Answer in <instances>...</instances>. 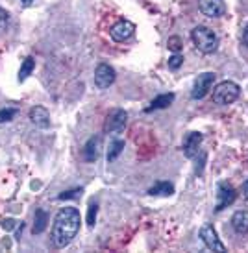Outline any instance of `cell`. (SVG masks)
I'll list each match as a JSON object with an SVG mask.
<instances>
[{"instance_id": "cell-1", "label": "cell", "mask_w": 248, "mask_h": 253, "mask_svg": "<svg viewBox=\"0 0 248 253\" xmlns=\"http://www.w3.org/2000/svg\"><path fill=\"white\" fill-rule=\"evenodd\" d=\"M80 211L76 207H63L54 218L50 239L54 248H67L80 231Z\"/></svg>"}, {"instance_id": "cell-2", "label": "cell", "mask_w": 248, "mask_h": 253, "mask_svg": "<svg viewBox=\"0 0 248 253\" xmlns=\"http://www.w3.org/2000/svg\"><path fill=\"white\" fill-rule=\"evenodd\" d=\"M191 39L195 42V46L202 52V54H213L219 48V37L207 26H197L191 32Z\"/></svg>"}, {"instance_id": "cell-3", "label": "cell", "mask_w": 248, "mask_h": 253, "mask_svg": "<svg viewBox=\"0 0 248 253\" xmlns=\"http://www.w3.org/2000/svg\"><path fill=\"white\" fill-rule=\"evenodd\" d=\"M241 94V89L235 82H220L219 85H215L213 89V102L215 104H220V106H228V104H234L235 100L239 98Z\"/></svg>"}, {"instance_id": "cell-4", "label": "cell", "mask_w": 248, "mask_h": 253, "mask_svg": "<svg viewBox=\"0 0 248 253\" xmlns=\"http://www.w3.org/2000/svg\"><path fill=\"white\" fill-rule=\"evenodd\" d=\"M200 240L204 242V246H206L209 252H219V253L226 252V248L220 242L219 235H217V231H215V227H213L211 224H204L200 227Z\"/></svg>"}, {"instance_id": "cell-5", "label": "cell", "mask_w": 248, "mask_h": 253, "mask_svg": "<svg viewBox=\"0 0 248 253\" xmlns=\"http://www.w3.org/2000/svg\"><path fill=\"white\" fill-rule=\"evenodd\" d=\"M128 122V113L124 109H113L109 111V115L106 117V122H104V131L106 133H119L124 129Z\"/></svg>"}, {"instance_id": "cell-6", "label": "cell", "mask_w": 248, "mask_h": 253, "mask_svg": "<svg viewBox=\"0 0 248 253\" xmlns=\"http://www.w3.org/2000/svg\"><path fill=\"white\" fill-rule=\"evenodd\" d=\"M115 78H117V74H115V69L113 67H109L107 63H100L97 69H95V78H93V82H95V85H97V89H107L109 85H113Z\"/></svg>"}, {"instance_id": "cell-7", "label": "cell", "mask_w": 248, "mask_h": 253, "mask_svg": "<svg viewBox=\"0 0 248 253\" xmlns=\"http://www.w3.org/2000/svg\"><path fill=\"white\" fill-rule=\"evenodd\" d=\"M237 198V192L235 189L226 181H220L217 185V205H215V211H222L226 209L228 205H232Z\"/></svg>"}, {"instance_id": "cell-8", "label": "cell", "mask_w": 248, "mask_h": 253, "mask_svg": "<svg viewBox=\"0 0 248 253\" xmlns=\"http://www.w3.org/2000/svg\"><path fill=\"white\" fill-rule=\"evenodd\" d=\"M215 84V74L213 72H202L198 78H197V82L193 85V91H191V98L193 100H200L204 98L209 89L213 87Z\"/></svg>"}, {"instance_id": "cell-9", "label": "cell", "mask_w": 248, "mask_h": 253, "mask_svg": "<svg viewBox=\"0 0 248 253\" xmlns=\"http://www.w3.org/2000/svg\"><path fill=\"white\" fill-rule=\"evenodd\" d=\"M135 34V24L130 21H119L115 22L113 26H111V30H109V36H111V39L117 42H124L128 41L130 37H134Z\"/></svg>"}, {"instance_id": "cell-10", "label": "cell", "mask_w": 248, "mask_h": 253, "mask_svg": "<svg viewBox=\"0 0 248 253\" xmlns=\"http://www.w3.org/2000/svg\"><path fill=\"white\" fill-rule=\"evenodd\" d=\"M198 9L209 19H219L226 13L224 0H198Z\"/></svg>"}, {"instance_id": "cell-11", "label": "cell", "mask_w": 248, "mask_h": 253, "mask_svg": "<svg viewBox=\"0 0 248 253\" xmlns=\"http://www.w3.org/2000/svg\"><path fill=\"white\" fill-rule=\"evenodd\" d=\"M202 133H198V131H193V133H189L187 137H185L184 141V154L185 157H189V159H195L197 155H198L200 152V144H202Z\"/></svg>"}, {"instance_id": "cell-12", "label": "cell", "mask_w": 248, "mask_h": 253, "mask_svg": "<svg viewBox=\"0 0 248 253\" xmlns=\"http://www.w3.org/2000/svg\"><path fill=\"white\" fill-rule=\"evenodd\" d=\"M100 152H102V137L97 135V137H91L89 141L85 142L84 146V159L87 163H95L100 157Z\"/></svg>"}, {"instance_id": "cell-13", "label": "cell", "mask_w": 248, "mask_h": 253, "mask_svg": "<svg viewBox=\"0 0 248 253\" xmlns=\"http://www.w3.org/2000/svg\"><path fill=\"white\" fill-rule=\"evenodd\" d=\"M30 120H32V124H36L41 129L50 127V113L43 106H36L30 109Z\"/></svg>"}, {"instance_id": "cell-14", "label": "cell", "mask_w": 248, "mask_h": 253, "mask_svg": "<svg viewBox=\"0 0 248 253\" xmlns=\"http://www.w3.org/2000/svg\"><path fill=\"white\" fill-rule=\"evenodd\" d=\"M174 102V92H165V94H159L156 98L150 102V106L147 107V113L157 111V109H167Z\"/></svg>"}, {"instance_id": "cell-15", "label": "cell", "mask_w": 248, "mask_h": 253, "mask_svg": "<svg viewBox=\"0 0 248 253\" xmlns=\"http://www.w3.org/2000/svg\"><path fill=\"white\" fill-rule=\"evenodd\" d=\"M232 227L239 235H248V211H237L232 216Z\"/></svg>"}, {"instance_id": "cell-16", "label": "cell", "mask_w": 248, "mask_h": 253, "mask_svg": "<svg viewBox=\"0 0 248 253\" xmlns=\"http://www.w3.org/2000/svg\"><path fill=\"white\" fill-rule=\"evenodd\" d=\"M174 192V185L169 181H157L149 189L150 196H170Z\"/></svg>"}, {"instance_id": "cell-17", "label": "cell", "mask_w": 248, "mask_h": 253, "mask_svg": "<svg viewBox=\"0 0 248 253\" xmlns=\"http://www.w3.org/2000/svg\"><path fill=\"white\" fill-rule=\"evenodd\" d=\"M49 225V212L45 209H37L36 211V224H34V235H41Z\"/></svg>"}, {"instance_id": "cell-18", "label": "cell", "mask_w": 248, "mask_h": 253, "mask_svg": "<svg viewBox=\"0 0 248 253\" xmlns=\"http://www.w3.org/2000/svg\"><path fill=\"white\" fill-rule=\"evenodd\" d=\"M34 69H36V59H34L32 56H28L21 65V71H19V82H24V80L34 72Z\"/></svg>"}, {"instance_id": "cell-19", "label": "cell", "mask_w": 248, "mask_h": 253, "mask_svg": "<svg viewBox=\"0 0 248 253\" xmlns=\"http://www.w3.org/2000/svg\"><path fill=\"white\" fill-rule=\"evenodd\" d=\"M124 150V141H113L111 146H109V152H107V163H113L119 155L122 154Z\"/></svg>"}, {"instance_id": "cell-20", "label": "cell", "mask_w": 248, "mask_h": 253, "mask_svg": "<svg viewBox=\"0 0 248 253\" xmlns=\"http://www.w3.org/2000/svg\"><path fill=\"white\" fill-rule=\"evenodd\" d=\"M97 212H99V205L95 204V202H91V204H89V209H87V225H89V227H93L95 222H97Z\"/></svg>"}, {"instance_id": "cell-21", "label": "cell", "mask_w": 248, "mask_h": 253, "mask_svg": "<svg viewBox=\"0 0 248 253\" xmlns=\"http://www.w3.org/2000/svg\"><path fill=\"white\" fill-rule=\"evenodd\" d=\"M15 115H17V109H15V107H4V109H0V124H2V122H9Z\"/></svg>"}, {"instance_id": "cell-22", "label": "cell", "mask_w": 248, "mask_h": 253, "mask_svg": "<svg viewBox=\"0 0 248 253\" xmlns=\"http://www.w3.org/2000/svg\"><path fill=\"white\" fill-rule=\"evenodd\" d=\"M167 46H169V50H172L174 54H178L180 50H182V39L180 37H169V42H167Z\"/></svg>"}, {"instance_id": "cell-23", "label": "cell", "mask_w": 248, "mask_h": 253, "mask_svg": "<svg viewBox=\"0 0 248 253\" xmlns=\"http://www.w3.org/2000/svg\"><path fill=\"white\" fill-rule=\"evenodd\" d=\"M182 65H184V56H180V54H174V56L169 59V69H172V71L180 69Z\"/></svg>"}, {"instance_id": "cell-24", "label": "cell", "mask_w": 248, "mask_h": 253, "mask_svg": "<svg viewBox=\"0 0 248 253\" xmlns=\"http://www.w3.org/2000/svg\"><path fill=\"white\" fill-rule=\"evenodd\" d=\"M82 189H72V190H67L63 194H59V200H72V198H80L82 196Z\"/></svg>"}, {"instance_id": "cell-25", "label": "cell", "mask_w": 248, "mask_h": 253, "mask_svg": "<svg viewBox=\"0 0 248 253\" xmlns=\"http://www.w3.org/2000/svg\"><path fill=\"white\" fill-rule=\"evenodd\" d=\"M7 22H9V13H7L6 9H2V7H0V30L6 28Z\"/></svg>"}, {"instance_id": "cell-26", "label": "cell", "mask_w": 248, "mask_h": 253, "mask_svg": "<svg viewBox=\"0 0 248 253\" xmlns=\"http://www.w3.org/2000/svg\"><path fill=\"white\" fill-rule=\"evenodd\" d=\"M15 224H17V222H15L13 218H6V220L2 222V227H4L6 231H11V229L15 227Z\"/></svg>"}, {"instance_id": "cell-27", "label": "cell", "mask_w": 248, "mask_h": 253, "mask_svg": "<svg viewBox=\"0 0 248 253\" xmlns=\"http://www.w3.org/2000/svg\"><path fill=\"white\" fill-rule=\"evenodd\" d=\"M241 39H243V44L248 48V24L243 28V34H241Z\"/></svg>"}, {"instance_id": "cell-28", "label": "cell", "mask_w": 248, "mask_h": 253, "mask_svg": "<svg viewBox=\"0 0 248 253\" xmlns=\"http://www.w3.org/2000/svg\"><path fill=\"white\" fill-rule=\"evenodd\" d=\"M243 194H245V198L248 200V179L245 181V185H243Z\"/></svg>"}, {"instance_id": "cell-29", "label": "cell", "mask_w": 248, "mask_h": 253, "mask_svg": "<svg viewBox=\"0 0 248 253\" xmlns=\"http://www.w3.org/2000/svg\"><path fill=\"white\" fill-rule=\"evenodd\" d=\"M22 2H24V4H26V6H30V4H32V2H34V0H22Z\"/></svg>"}]
</instances>
